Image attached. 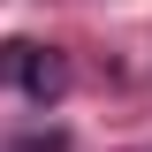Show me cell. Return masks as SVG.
<instances>
[{
	"instance_id": "7a4b0ae2",
	"label": "cell",
	"mask_w": 152,
	"mask_h": 152,
	"mask_svg": "<svg viewBox=\"0 0 152 152\" xmlns=\"http://www.w3.org/2000/svg\"><path fill=\"white\" fill-rule=\"evenodd\" d=\"M23 61H31V38H8L0 46V84H23Z\"/></svg>"
},
{
	"instance_id": "6da1fadb",
	"label": "cell",
	"mask_w": 152,
	"mask_h": 152,
	"mask_svg": "<svg viewBox=\"0 0 152 152\" xmlns=\"http://www.w3.org/2000/svg\"><path fill=\"white\" fill-rule=\"evenodd\" d=\"M23 91H31V99H61V91H69V61H61L53 46H31V61H23Z\"/></svg>"
}]
</instances>
